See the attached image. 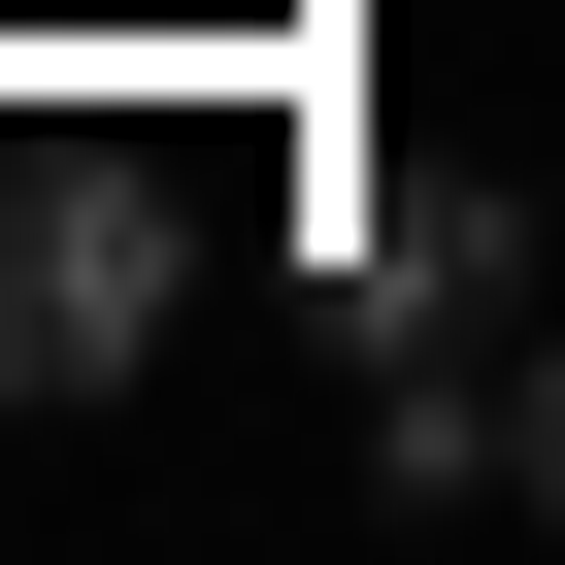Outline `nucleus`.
<instances>
[{"mask_svg":"<svg viewBox=\"0 0 565 565\" xmlns=\"http://www.w3.org/2000/svg\"><path fill=\"white\" fill-rule=\"evenodd\" d=\"M134 333H167V200L134 167H34L0 200V399H134Z\"/></svg>","mask_w":565,"mask_h":565,"instance_id":"1","label":"nucleus"},{"mask_svg":"<svg viewBox=\"0 0 565 565\" xmlns=\"http://www.w3.org/2000/svg\"><path fill=\"white\" fill-rule=\"evenodd\" d=\"M499 499H532V532H565V333H532V366H499Z\"/></svg>","mask_w":565,"mask_h":565,"instance_id":"4","label":"nucleus"},{"mask_svg":"<svg viewBox=\"0 0 565 565\" xmlns=\"http://www.w3.org/2000/svg\"><path fill=\"white\" fill-rule=\"evenodd\" d=\"M366 499H399V532L499 499V366H366Z\"/></svg>","mask_w":565,"mask_h":565,"instance_id":"3","label":"nucleus"},{"mask_svg":"<svg viewBox=\"0 0 565 565\" xmlns=\"http://www.w3.org/2000/svg\"><path fill=\"white\" fill-rule=\"evenodd\" d=\"M333 300H366V366H466V333L532 300V200H499V167H366V200H333Z\"/></svg>","mask_w":565,"mask_h":565,"instance_id":"2","label":"nucleus"}]
</instances>
